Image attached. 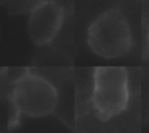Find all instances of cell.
<instances>
[{
	"label": "cell",
	"mask_w": 149,
	"mask_h": 133,
	"mask_svg": "<svg viewBox=\"0 0 149 133\" xmlns=\"http://www.w3.org/2000/svg\"><path fill=\"white\" fill-rule=\"evenodd\" d=\"M148 44H149V28H148Z\"/></svg>",
	"instance_id": "cell-5"
},
{
	"label": "cell",
	"mask_w": 149,
	"mask_h": 133,
	"mask_svg": "<svg viewBox=\"0 0 149 133\" xmlns=\"http://www.w3.org/2000/svg\"><path fill=\"white\" fill-rule=\"evenodd\" d=\"M86 42L93 54L105 59L126 56L132 46L131 28L119 9L102 12L88 29Z\"/></svg>",
	"instance_id": "cell-1"
},
{
	"label": "cell",
	"mask_w": 149,
	"mask_h": 133,
	"mask_svg": "<svg viewBox=\"0 0 149 133\" xmlns=\"http://www.w3.org/2000/svg\"><path fill=\"white\" fill-rule=\"evenodd\" d=\"M128 72L123 66L101 65L93 71L92 105L101 120H110L127 108Z\"/></svg>",
	"instance_id": "cell-2"
},
{
	"label": "cell",
	"mask_w": 149,
	"mask_h": 133,
	"mask_svg": "<svg viewBox=\"0 0 149 133\" xmlns=\"http://www.w3.org/2000/svg\"><path fill=\"white\" fill-rule=\"evenodd\" d=\"M10 100L18 114L29 118H43L56 110L59 95L49 80L26 72L13 84Z\"/></svg>",
	"instance_id": "cell-3"
},
{
	"label": "cell",
	"mask_w": 149,
	"mask_h": 133,
	"mask_svg": "<svg viewBox=\"0 0 149 133\" xmlns=\"http://www.w3.org/2000/svg\"><path fill=\"white\" fill-rule=\"evenodd\" d=\"M64 20V9L54 0H43L33 8L29 16L28 33L38 46L52 42L59 34Z\"/></svg>",
	"instance_id": "cell-4"
}]
</instances>
